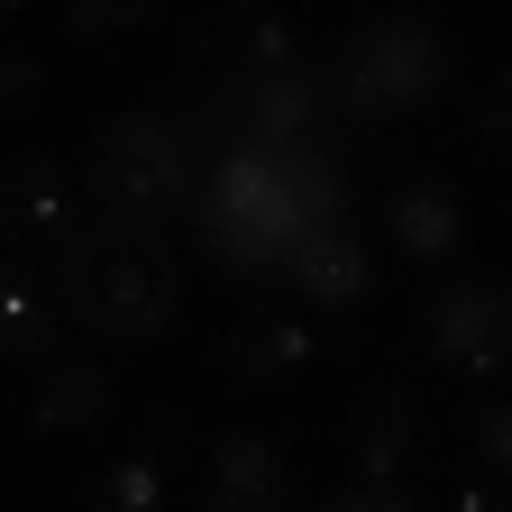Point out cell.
<instances>
[{"mask_svg": "<svg viewBox=\"0 0 512 512\" xmlns=\"http://www.w3.org/2000/svg\"><path fill=\"white\" fill-rule=\"evenodd\" d=\"M37 83H46V64H37L28 46H19L10 64H0V101H10V110H28V101H37Z\"/></svg>", "mask_w": 512, "mask_h": 512, "instance_id": "e0dca14e", "label": "cell"}, {"mask_svg": "<svg viewBox=\"0 0 512 512\" xmlns=\"http://www.w3.org/2000/svg\"><path fill=\"white\" fill-rule=\"evenodd\" d=\"M458 238H467V211H458L448 183H403L394 192V247L403 256H448Z\"/></svg>", "mask_w": 512, "mask_h": 512, "instance_id": "30bf717a", "label": "cell"}, {"mask_svg": "<svg viewBox=\"0 0 512 512\" xmlns=\"http://www.w3.org/2000/svg\"><path fill=\"white\" fill-rule=\"evenodd\" d=\"M211 494L293 503V476H284V458H275V439H220V448H211Z\"/></svg>", "mask_w": 512, "mask_h": 512, "instance_id": "8fae6325", "label": "cell"}, {"mask_svg": "<svg viewBox=\"0 0 512 512\" xmlns=\"http://www.w3.org/2000/svg\"><path fill=\"white\" fill-rule=\"evenodd\" d=\"M430 348L467 375H494L512 357V293L503 284H458L430 302Z\"/></svg>", "mask_w": 512, "mask_h": 512, "instance_id": "277c9868", "label": "cell"}, {"mask_svg": "<svg viewBox=\"0 0 512 512\" xmlns=\"http://www.w3.org/2000/svg\"><path fill=\"white\" fill-rule=\"evenodd\" d=\"M10 229H19V238H37V247H64V238H74L64 174H55V156H37V147L10 165Z\"/></svg>", "mask_w": 512, "mask_h": 512, "instance_id": "9c48e42d", "label": "cell"}, {"mask_svg": "<svg viewBox=\"0 0 512 512\" xmlns=\"http://www.w3.org/2000/svg\"><path fill=\"white\" fill-rule=\"evenodd\" d=\"M357 458H366V485H394V467H412L421 458V412H412V394H366V412H357Z\"/></svg>", "mask_w": 512, "mask_h": 512, "instance_id": "ba28073f", "label": "cell"}, {"mask_svg": "<svg viewBox=\"0 0 512 512\" xmlns=\"http://www.w3.org/2000/svg\"><path fill=\"white\" fill-rule=\"evenodd\" d=\"M147 19H156V0H64V28L74 37H128Z\"/></svg>", "mask_w": 512, "mask_h": 512, "instance_id": "5bb4252c", "label": "cell"}, {"mask_svg": "<svg viewBox=\"0 0 512 512\" xmlns=\"http://www.w3.org/2000/svg\"><path fill=\"white\" fill-rule=\"evenodd\" d=\"M101 494H110L119 512H156V503H165V458H119V467L101 476Z\"/></svg>", "mask_w": 512, "mask_h": 512, "instance_id": "9a60e30c", "label": "cell"}, {"mask_svg": "<svg viewBox=\"0 0 512 512\" xmlns=\"http://www.w3.org/2000/svg\"><path fill=\"white\" fill-rule=\"evenodd\" d=\"M83 512H119V503H110V494H92V503H83Z\"/></svg>", "mask_w": 512, "mask_h": 512, "instance_id": "7402d4cb", "label": "cell"}, {"mask_svg": "<svg viewBox=\"0 0 512 512\" xmlns=\"http://www.w3.org/2000/svg\"><path fill=\"white\" fill-rule=\"evenodd\" d=\"M284 275H293V293H302V302H330V311H357V302H366V284H375L357 229H302V238H293V256H284Z\"/></svg>", "mask_w": 512, "mask_h": 512, "instance_id": "5b68a950", "label": "cell"}, {"mask_svg": "<svg viewBox=\"0 0 512 512\" xmlns=\"http://www.w3.org/2000/svg\"><path fill=\"white\" fill-rule=\"evenodd\" d=\"M293 202H302V229H348V174L330 138L293 156Z\"/></svg>", "mask_w": 512, "mask_h": 512, "instance_id": "7c38bea8", "label": "cell"}, {"mask_svg": "<svg viewBox=\"0 0 512 512\" xmlns=\"http://www.w3.org/2000/svg\"><path fill=\"white\" fill-rule=\"evenodd\" d=\"M202 174H211V147H192L183 119L128 110V119L101 128V147H92V211H101V229L156 238L174 211L202 202Z\"/></svg>", "mask_w": 512, "mask_h": 512, "instance_id": "7a4b0ae2", "label": "cell"}, {"mask_svg": "<svg viewBox=\"0 0 512 512\" xmlns=\"http://www.w3.org/2000/svg\"><path fill=\"white\" fill-rule=\"evenodd\" d=\"M302 366H311V330H302V320H247V330L220 339V375L247 384V394L275 384V375H302Z\"/></svg>", "mask_w": 512, "mask_h": 512, "instance_id": "52a82bcc", "label": "cell"}, {"mask_svg": "<svg viewBox=\"0 0 512 512\" xmlns=\"http://www.w3.org/2000/svg\"><path fill=\"white\" fill-rule=\"evenodd\" d=\"M192 238H202V256H211L220 275H238V284L284 275V247H275L266 229H247V220H192Z\"/></svg>", "mask_w": 512, "mask_h": 512, "instance_id": "4fadbf2b", "label": "cell"}, {"mask_svg": "<svg viewBox=\"0 0 512 512\" xmlns=\"http://www.w3.org/2000/svg\"><path fill=\"white\" fill-rule=\"evenodd\" d=\"M467 512H494V503H467Z\"/></svg>", "mask_w": 512, "mask_h": 512, "instance_id": "cb8c5ba5", "label": "cell"}, {"mask_svg": "<svg viewBox=\"0 0 512 512\" xmlns=\"http://www.w3.org/2000/svg\"><path fill=\"white\" fill-rule=\"evenodd\" d=\"M448 83V55L430 37V19H375L339 46L330 64V101L339 119H384V110H421Z\"/></svg>", "mask_w": 512, "mask_h": 512, "instance_id": "3957f363", "label": "cell"}, {"mask_svg": "<svg viewBox=\"0 0 512 512\" xmlns=\"http://www.w3.org/2000/svg\"><path fill=\"white\" fill-rule=\"evenodd\" d=\"M55 293L64 311L101 339H156L183 311V266L165 256V238H128V229H74L55 247Z\"/></svg>", "mask_w": 512, "mask_h": 512, "instance_id": "6da1fadb", "label": "cell"}, {"mask_svg": "<svg viewBox=\"0 0 512 512\" xmlns=\"http://www.w3.org/2000/svg\"><path fill=\"white\" fill-rule=\"evenodd\" d=\"M229 10H266V0H229Z\"/></svg>", "mask_w": 512, "mask_h": 512, "instance_id": "603a6c76", "label": "cell"}, {"mask_svg": "<svg viewBox=\"0 0 512 512\" xmlns=\"http://www.w3.org/2000/svg\"><path fill=\"white\" fill-rule=\"evenodd\" d=\"M0 339H10V348H37V284L28 275L0 284Z\"/></svg>", "mask_w": 512, "mask_h": 512, "instance_id": "2e32d148", "label": "cell"}, {"mask_svg": "<svg viewBox=\"0 0 512 512\" xmlns=\"http://www.w3.org/2000/svg\"><path fill=\"white\" fill-rule=\"evenodd\" d=\"M476 138H512V74H503V92L476 110Z\"/></svg>", "mask_w": 512, "mask_h": 512, "instance_id": "ffe728a7", "label": "cell"}, {"mask_svg": "<svg viewBox=\"0 0 512 512\" xmlns=\"http://www.w3.org/2000/svg\"><path fill=\"white\" fill-rule=\"evenodd\" d=\"M202 512H284V503H247V494H202Z\"/></svg>", "mask_w": 512, "mask_h": 512, "instance_id": "44dd1931", "label": "cell"}, {"mask_svg": "<svg viewBox=\"0 0 512 512\" xmlns=\"http://www.w3.org/2000/svg\"><path fill=\"white\" fill-rule=\"evenodd\" d=\"M330 512H421V503H412L403 485H348V494H339Z\"/></svg>", "mask_w": 512, "mask_h": 512, "instance_id": "ac0fdd59", "label": "cell"}, {"mask_svg": "<svg viewBox=\"0 0 512 512\" xmlns=\"http://www.w3.org/2000/svg\"><path fill=\"white\" fill-rule=\"evenodd\" d=\"M101 412H110V375L83 366V357H55V366L37 375V394H28V430H37V439H55V430H92Z\"/></svg>", "mask_w": 512, "mask_h": 512, "instance_id": "8992f818", "label": "cell"}, {"mask_svg": "<svg viewBox=\"0 0 512 512\" xmlns=\"http://www.w3.org/2000/svg\"><path fill=\"white\" fill-rule=\"evenodd\" d=\"M476 439H485L494 467H512V403H485V412H476Z\"/></svg>", "mask_w": 512, "mask_h": 512, "instance_id": "d6986e66", "label": "cell"}]
</instances>
